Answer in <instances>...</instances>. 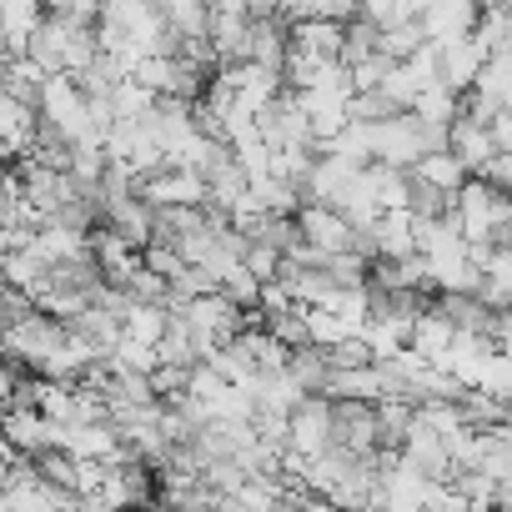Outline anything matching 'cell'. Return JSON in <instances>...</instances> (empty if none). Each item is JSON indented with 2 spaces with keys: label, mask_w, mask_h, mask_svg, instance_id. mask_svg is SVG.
Masks as SVG:
<instances>
[{
  "label": "cell",
  "mask_w": 512,
  "mask_h": 512,
  "mask_svg": "<svg viewBox=\"0 0 512 512\" xmlns=\"http://www.w3.org/2000/svg\"><path fill=\"white\" fill-rule=\"evenodd\" d=\"M141 196L151 206H211V181L196 166H166L141 181Z\"/></svg>",
  "instance_id": "3957f363"
},
{
  "label": "cell",
  "mask_w": 512,
  "mask_h": 512,
  "mask_svg": "<svg viewBox=\"0 0 512 512\" xmlns=\"http://www.w3.org/2000/svg\"><path fill=\"white\" fill-rule=\"evenodd\" d=\"M497 502H502V507H512V472L497 482Z\"/></svg>",
  "instance_id": "f546056e"
},
{
  "label": "cell",
  "mask_w": 512,
  "mask_h": 512,
  "mask_svg": "<svg viewBox=\"0 0 512 512\" xmlns=\"http://www.w3.org/2000/svg\"><path fill=\"white\" fill-rule=\"evenodd\" d=\"M487 181H497L502 191H512V151H497L492 161H487V171H482Z\"/></svg>",
  "instance_id": "cb8c5ba5"
},
{
  "label": "cell",
  "mask_w": 512,
  "mask_h": 512,
  "mask_svg": "<svg viewBox=\"0 0 512 512\" xmlns=\"http://www.w3.org/2000/svg\"><path fill=\"white\" fill-rule=\"evenodd\" d=\"M487 277H497V282L512 292V246H497V251H492V267H487Z\"/></svg>",
  "instance_id": "d4e9b609"
},
{
  "label": "cell",
  "mask_w": 512,
  "mask_h": 512,
  "mask_svg": "<svg viewBox=\"0 0 512 512\" xmlns=\"http://www.w3.org/2000/svg\"><path fill=\"white\" fill-rule=\"evenodd\" d=\"M71 337V322H61L56 312H31L26 322H16V327H6V362H26L31 372H41L46 367V357L61 347Z\"/></svg>",
  "instance_id": "6da1fadb"
},
{
  "label": "cell",
  "mask_w": 512,
  "mask_h": 512,
  "mask_svg": "<svg viewBox=\"0 0 512 512\" xmlns=\"http://www.w3.org/2000/svg\"><path fill=\"white\" fill-rule=\"evenodd\" d=\"M447 146H452V151L467 161V171H472V176H482V171H487V161L497 156L492 126H482V121H477V116H467V111L452 121V131H447Z\"/></svg>",
  "instance_id": "ba28073f"
},
{
  "label": "cell",
  "mask_w": 512,
  "mask_h": 512,
  "mask_svg": "<svg viewBox=\"0 0 512 512\" xmlns=\"http://www.w3.org/2000/svg\"><path fill=\"white\" fill-rule=\"evenodd\" d=\"M327 397H367V402H382V397H387V367H382V362H367V367H332Z\"/></svg>",
  "instance_id": "5bb4252c"
},
{
  "label": "cell",
  "mask_w": 512,
  "mask_h": 512,
  "mask_svg": "<svg viewBox=\"0 0 512 512\" xmlns=\"http://www.w3.org/2000/svg\"><path fill=\"white\" fill-rule=\"evenodd\" d=\"M477 387H487L492 397H507V402H512V357H507L502 347L487 357V367H482V382H477Z\"/></svg>",
  "instance_id": "7402d4cb"
},
{
  "label": "cell",
  "mask_w": 512,
  "mask_h": 512,
  "mask_svg": "<svg viewBox=\"0 0 512 512\" xmlns=\"http://www.w3.org/2000/svg\"><path fill=\"white\" fill-rule=\"evenodd\" d=\"M332 442H337V402H332L327 392H312V397L292 412V447L307 452V457H317V452H327Z\"/></svg>",
  "instance_id": "277c9868"
},
{
  "label": "cell",
  "mask_w": 512,
  "mask_h": 512,
  "mask_svg": "<svg viewBox=\"0 0 512 512\" xmlns=\"http://www.w3.org/2000/svg\"><path fill=\"white\" fill-rule=\"evenodd\" d=\"M76 0H46V11H71Z\"/></svg>",
  "instance_id": "1f68e13d"
},
{
  "label": "cell",
  "mask_w": 512,
  "mask_h": 512,
  "mask_svg": "<svg viewBox=\"0 0 512 512\" xmlns=\"http://www.w3.org/2000/svg\"><path fill=\"white\" fill-rule=\"evenodd\" d=\"M297 221H302L307 241H312V246H322L327 256H337V251H357L362 226H357L342 206H332V201H307V206L297 211Z\"/></svg>",
  "instance_id": "7a4b0ae2"
},
{
  "label": "cell",
  "mask_w": 512,
  "mask_h": 512,
  "mask_svg": "<svg viewBox=\"0 0 512 512\" xmlns=\"http://www.w3.org/2000/svg\"><path fill=\"white\" fill-rule=\"evenodd\" d=\"M437 46H442V81H447L457 96H467V91L477 86L482 66H487V51L472 41V31H467V36H452V41H437Z\"/></svg>",
  "instance_id": "8992f818"
},
{
  "label": "cell",
  "mask_w": 512,
  "mask_h": 512,
  "mask_svg": "<svg viewBox=\"0 0 512 512\" xmlns=\"http://www.w3.org/2000/svg\"><path fill=\"white\" fill-rule=\"evenodd\" d=\"M397 6H402V0H362V16L387 26V21H397Z\"/></svg>",
  "instance_id": "484cf974"
},
{
  "label": "cell",
  "mask_w": 512,
  "mask_h": 512,
  "mask_svg": "<svg viewBox=\"0 0 512 512\" xmlns=\"http://www.w3.org/2000/svg\"><path fill=\"white\" fill-rule=\"evenodd\" d=\"M6 442L41 457L46 447H56V422L41 407H6Z\"/></svg>",
  "instance_id": "7c38bea8"
},
{
  "label": "cell",
  "mask_w": 512,
  "mask_h": 512,
  "mask_svg": "<svg viewBox=\"0 0 512 512\" xmlns=\"http://www.w3.org/2000/svg\"><path fill=\"white\" fill-rule=\"evenodd\" d=\"M292 46L322 56V61H342V46H347V21H332V16H302L292 21Z\"/></svg>",
  "instance_id": "30bf717a"
},
{
  "label": "cell",
  "mask_w": 512,
  "mask_h": 512,
  "mask_svg": "<svg viewBox=\"0 0 512 512\" xmlns=\"http://www.w3.org/2000/svg\"><path fill=\"white\" fill-rule=\"evenodd\" d=\"M422 41H432L422 16H412V21H387V26H382V51H387V56H397V61H407Z\"/></svg>",
  "instance_id": "d6986e66"
},
{
  "label": "cell",
  "mask_w": 512,
  "mask_h": 512,
  "mask_svg": "<svg viewBox=\"0 0 512 512\" xmlns=\"http://www.w3.org/2000/svg\"><path fill=\"white\" fill-rule=\"evenodd\" d=\"M417 176H427V181H437V186H447V191H462V181L472 176L467 171V161L452 151V146H442V151H427L417 166H412Z\"/></svg>",
  "instance_id": "2e32d148"
},
{
  "label": "cell",
  "mask_w": 512,
  "mask_h": 512,
  "mask_svg": "<svg viewBox=\"0 0 512 512\" xmlns=\"http://www.w3.org/2000/svg\"><path fill=\"white\" fill-rule=\"evenodd\" d=\"M457 332H462V327H457V322L437 307V297H432V302L422 307L417 327H412V347H422V352L442 367V362H447V352H452V342H457Z\"/></svg>",
  "instance_id": "8fae6325"
},
{
  "label": "cell",
  "mask_w": 512,
  "mask_h": 512,
  "mask_svg": "<svg viewBox=\"0 0 512 512\" xmlns=\"http://www.w3.org/2000/svg\"><path fill=\"white\" fill-rule=\"evenodd\" d=\"M46 0H6L0 6V31H6V56H26L31 51V36L41 31L46 21Z\"/></svg>",
  "instance_id": "9c48e42d"
},
{
  "label": "cell",
  "mask_w": 512,
  "mask_h": 512,
  "mask_svg": "<svg viewBox=\"0 0 512 512\" xmlns=\"http://www.w3.org/2000/svg\"><path fill=\"white\" fill-rule=\"evenodd\" d=\"M332 402H337V442L352 452H377L382 447L377 402H367V397H332Z\"/></svg>",
  "instance_id": "5b68a950"
},
{
  "label": "cell",
  "mask_w": 512,
  "mask_h": 512,
  "mask_svg": "<svg viewBox=\"0 0 512 512\" xmlns=\"http://www.w3.org/2000/svg\"><path fill=\"white\" fill-rule=\"evenodd\" d=\"M166 327H171V312H166V302H136L131 307V317H126V337H136V342H161L166 337Z\"/></svg>",
  "instance_id": "ac0fdd59"
},
{
  "label": "cell",
  "mask_w": 512,
  "mask_h": 512,
  "mask_svg": "<svg viewBox=\"0 0 512 512\" xmlns=\"http://www.w3.org/2000/svg\"><path fill=\"white\" fill-rule=\"evenodd\" d=\"M156 101H161V91H151V86H146V81H136V76L116 86V116H121V121H141Z\"/></svg>",
  "instance_id": "ffe728a7"
},
{
  "label": "cell",
  "mask_w": 512,
  "mask_h": 512,
  "mask_svg": "<svg viewBox=\"0 0 512 512\" xmlns=\"http://www.w3.org/2000/svg\"><path fill=\"white\" fill-rule=\"evenodd\" d=\"M277 11L287 21H302V16H317V0H277Z\"/></svg>",
  "instance_id": "f1b7e54d"
},
{
  "label": "cell",
  "mask_w": 512,
  "mask_h": 512,
  "mask_svg": "<svg viewBox=\"0 0 512 512\" xmlns=\"http://www.w3.org/2000/svg\"><path fill=\"white\" fill-rule=\"evenodd\" d=\"M492 141H497V151H512V106L497 111V121H492Z\"/></svg>",
  "instance_id": "83f0119b"
},
{
  "label": "cell",
  "mask_w": 512,
  "mask_h": 512,
  "mask_svg": "<svg viewBox=\"0 0 512 512\" xmlns=\"http://www.w3.org/2000/svg\"><path fill=\"white\" fill-rule=\"evenodd\" d=\"M412 111H417L427 126H452V121L462 116V96H457L447 81H437V86H427V91L412 101Z\"/></svg>",
  "instance_id": "9a60e30c"
},
{
  "label": "cell",
  "mask_w": 512,
  "mask_h": 512,
  "mask_svg": "<svg viewBox=\"0 0 512 512\" xmlns=\"http://www.w3.org/2000/svg\"><path fill=\"white\" fill-rule=\"evenodd\" d=\"M477 297H482V302H487V307H497V312H507V307H512V292H507V287H502V282H497V277H487V282H482V292H477Z\"/></svg>",
  "instance_id": "4316f807"
},
{
  "label": "cell",
  "mask_w": 512,
  "mask_h": 512,
  "mask_svg": "<svg viewBox=\"0 0 512 512\" xmlns=\"http://www.w3.org/2000/svg\"><path fill=\"white\" fill-rule=\"evenodd\" d=\"M126 287H131L136 302H166V297H171V277H161L156 267H141Z\"/></svg>",
  "instance_id": "603a6c76"
},
{
  "label": "cell",
  "mask_w": 512,
  "mask_h": 512,
  "mask_svg": "<svg viewBox=\"0 0 512 512\" xmlns=\"http://www.w3.org/2000/svg\"><path fill=\"white\" fill-rule=\"evenodd\" d=\"M0 126H6V156L21 161V156L31 151L36 131H41V106L6 91V96H0Z\"/></svg>",
  "instance_id": "52a82bcc"
},
{
  "label": "cell",
  "mask_w": 512,
  "mask_h": 512,
  "mask_svg": "<svg viewBox=\"0 0 512 512\" xmlns=\"http://www.w3.org/2000/svg\"><path fill=\"white\" fill-rule=\"evenodd\" d=\"M372 236H377V256H412V251H422L412 206H402V211H382L377 226H372Z\"/></svg>",
  "instance_id": "4fadbf2b"
},
{
  "label": "cell",
  "mask_w": 512,
  "mask_h": 512,
  "mask_svg": "<svg viewBox=\"0 0 512 512\" xmlns=\"http://www.w3.org/2000/svg\"><path fill=\"white\" fill-rule=\"evenodd\" d=\"M377 417H382V447H402L412 422H417V402L412 397H382Z\"/></svg>",
  "instance_id": "e0dca14e"
},
{
  "label": "cell",
  "mask_w": 512,
  "mask_h": 512,
  "mask_svg": "<svg viewBox=\"0 0 512 512\" xmlns=\"http://www.w3.org/2000/svg\"><path fill=\"white\" fill-rule=\"evenodd\" d=\"M347 111H352V121H387V116H397L402 106H397L382 86H372V91H352Z\"/></svg>",
  "instance_id": "44dd1931"
},
{
  "label": "cell",
  "mask_w": 512,
  "mask_h": 512,
  "mask_svg": "<svg viewBox=\"0 0 512 512\" xmlns=\"http://www.w3.org/2000/svg\"><path fill=\"white\" fill-rule=\"evenodd\" d=\"M246 6H251V16H272L277 0H246Z\"/></svg>",
  "instance_id": "4dcf8cb0"
}]
</instances>
